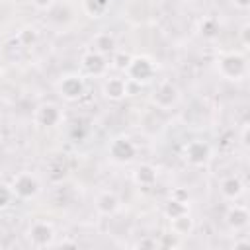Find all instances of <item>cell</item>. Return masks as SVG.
Wrapping results in <instances>:
<instances>
[{
    "label": "cell",
    "mask_w": 250,
    "mask_h": 250,
    "mask_svg": "<svg viewBox=\"0 0 250 250\" xmlns=\"http://www.w3.org/2000/svg\"><path fill=\"white\" fill-rule=\"evenodd\" d=\"M53 227L45 221H35L31 227H29V240L35 244V246H47L53 242Z\"/></svg>",
    "instance_id": "cell-5"
},
{
    "label": "cell",
    "mask_w": 250,
    "mask_h": 250,
    "mask_svg": "<svg viewBox=\"0 0 250 250\" xmlns=\"http://www.w3.org/2000/svg\"><path fill=\"white\" fill-rule=\"evenodd\" d=\"M12 189H8V188H4V186H0V209H4V207H8L10 205V201H12Z\"/></svg>",
    "instance_id": "cell-20"
},
{
    "label": "cell",
    "mask_w": 250,
    "mask_h": 250,
    "mask_svg": "<svg viewBox=\"0 0 250 250\" xmlns=\"http://www.w3.org/2000/svg\"><path fill=\"white\" fill-rule=\"evenodd\" d=\"M37 191H39V184H37V180H35L31 174H27V172L18 174V176L14 178V182H12V193H16V195L21 197V199L33 197Z\"/></svg>",
    "instance_id": "cell-3"
},
{
    "label": "cell",
    "mask_w": 250,
    "mask_h": 250,
    "mask_svg": "<svg viewBox=\"0 0 250 250\" xmlns=\"http://www.w3.org/2000/svg\"><path fill=\"white\" fill-rule=\"evenodd\" d=\"M82 66H84L90 74H100V72H104L105 62H104V57H102L100 53H88V55H84V59H82Z\"/></svg>",
    "instance_id": "cell-14"
},
{
    "label": "cell",
    "mask_w": 250,
    "mask_h": 250,
    "mask_svg": "<svg viewBox=\"0 0 250 250\" xmlns=\"http://www.w3.org/2000/svg\"><path fill=\"white\" fill-rule=\"evenodd\" d=\"M219 68H221V74L223 76H227L230 80H240L246 74V61H244V57L230 53V55H227V57L221 59Z\"/></svg>",
    "instance_id": "cell-2"
},
{
    "label": "cell",
    "mask_w": 250,
    "mask_h": 250,
    "mask_svg": "<svg viewBox=\"0 0 250 250\" xmlns=\"http://www.w3.org/2000/svg\"><path fill=\"white\" fill-rule=\"evenodd\" d=\"M172 227H174V232L176 234H188L191 230V219L186 213H182V215H178V217L172 219Z\"/></svg>",
    "instance_id": "cell-17"
},
{
    "label": "cell",
    "mask_w": 250,
    "mask_h": 250,
    "mask_svg": "<svg viewBox=\"0 0 250 250\" xmlns=\"http://www.w3.org/2000/svg\"><path fill=\"white\" fill-rule=\"evenodd\" d=\"M221 193H223V197H227V199H236V197L242 193V182H240L238 178H234V176L223 180V182H221Z\"/></svg>",
    "instance_id": "cell-13"
},
{
    "label": "cell",
    "mask_w": 250,
    "mask_h": 250,
    "mask_svg": "<svg viewBox=\"0 0 250 250\" xmlns=\"http://www.w3.org/2000/svg\"><path fill=\"white\" fill-rule=\"evenodd\" d=\"M94 49L96 53L104 55V53H109L113 49V37L109 33H100L94 37Z\"/></svg>",
    "instance_id": "cell-16"
},
{
    "label": "cell",
    "mask_w": 250,
    "mask_h": 250,
    "mask_svg": "<svg viewBox=\"0 0 250 250\" xmlns=\"http://www.w3.org/2000/svg\"><path fill=\"white\" fill-rule=\"evenodd\" d=\"M188 209H186V203L184 201H178V199H172L170 203H168V207H166V213L174 219V217H178V215H182V213H186Z\"/></svg>",
    "instance_id": "cell-19"
},
{
    "label": "cell",
    "mask_w": 250,
    "mask_h": 250,
    "mask_svg": "<svg viewBox=\"0 0 250 250\" xmlns=\"http://www.w3.org/2000/svg\"><path fill=\"white\" fill-rule=\"evenodd\" d=\"M104 94L109 100H121L127 94V82L123 78H119V76H113L104 84Z\"/></svg>",
    "instance_id": "cell-10"
},
{
    "label": "cell",
    "mask_w": 250,
    "mask_h": 250,
    "mask_svg": "<svg viewBox=\"0 0 250 250\" xmlns=\"http://www.w3.org/2000/svg\"><path fill=\"white\" fill-rule=\"evenodd\" d=\"M227 223H229L234 230L244 229L246 223H248V211H246V207H240V205L230 207L229 213H227Z\"/></svg>",
    "instance_id": "cell-11"
},
{
    "label": "cell",
    "mask_w": 250,
    "mask_h": 250,
    "mask_svg": "<svg viewBox=\"0 0 250 250\" xmlns=\"http://www.w3.org/2000/svg\"><path fill=\"white\" fill-rule=\"evenodd\" d=\"M109 0H84V6H86V12L92 16V18H98L105 12Z\"/></svg>",
    "instance_id": "cell-18"
},
{
    "label": "cell",
    "mask_w": 250,
    "mask_h": 250,
    "mask_svg": "<svg viewBox=\"0 0 250 250\" xmlns=\"http://www.w3.org/2000/svg\"><path fill=\"white\" fill-rule=\"evenodd\" d=\"M109 154H111V158L117 160V162H129V160L135 156V145H133L129 139H125V137H119V139H115V141L111 143Z\"/></svg>",
    "instance_id": "cell-7"
},
{
    "label": "cell",
    "mask_w": 250,
    "mask_h": 250,
    "mask_svg": "<svg viewBox=\"0 0 250 250\" xmlns=\"http://www.w3.org/2000/svg\"><path fill=\"white\" fill-rule=\"evenodd\" d=\"M35 121H37L39 125H43V127H53V125H57V123L61 121V111H59V107L53 105V104L41 105V107L37 109V113H35Z\"/></svg>",
    "instance_id": "cell-9"
},
{
    "label": "cell",
    "mask_w": 250,
    "mask_h": 250,
    "mask_svg": "<svg viewBox=\"0 0 250 250\" xmlns=\"http://www.w3.org/2000/svg\"><path fill=\"white\" fill-rule=\"evenodd\" d=\"M186 158L195 164V166H201L207 162L209 158V146L203 143V141H191L188 146H186Z\"/></svg>",
    "instance_id": "cell-8"
},
{
    "label": "cell",
    "mask_w": 250,
    "mask_h": 250,
    "mask_svg": "<svg viewBox=\"0 0 250 250\" xmlns=\"http://www.w3.org/2000/svg\"><path fill=\"white\" fill-rule=\"evenodd\" d=\"M127 74L135 82H148L150 76L154 74V64L146 57H135L127 62Z\"/></svg>",
    "instance_id": "cell-1"
},
{
    "label": "cell",
    "mask_w": 250,
    "mask_h": 250,
    "mask_svg": "<svg viewBox=\"0 0 250 250\" xmlns=\"http://www.w3.org/2000/svg\"><path fill=\"white\" fill-rule=\"evenodd\" d=\"M234 4H236L240 10H246V8H248V4H250V0H234Z\"/></svg>",
    "instance_id": "cell-22"
},
{
    "label": "cell",
    "mask_w": 250,
    "mask_h": 250,
    "mask_svg": "<svg viewBox=\"0 0 250 250\" xmlns=\"http://www.w3.org/2000/svg\"><path fill=\"white\" fill-rule=\"evenodd\" d=\"M59 92H61V96L66 98V100H76V98H80L82 92H84V82H82L80 76L68 74V76H64V78L59 82Z\"/></svg>",
    "instance_id": "cell-6"
},
{
    "label": "cell",
    "mask_w": 250,
    "mask_h": 250,
    "mask_svg": "<svg viewBox=\"0 0 250 250\" xmlns=\"http://www.w3.org/2000/svg\"><path fill=\"white\" fill-rule=\"evenodd\" d=\"M117 207H119V199H117L113 193H109V191L102 193V195L96 199V209H98L102 215H113V213L117 211Z\"/></svg>",
    "instance_id": "cell-12"
},
{
    "label": "cell",
    "mask_w": 250,
    "mask_h": 250,
    "mask_svg": "<svg viewBox=\"0 0 250 250\" xmlns=\"http://www.w3.org/2000/svg\"><path fill=\"white\" fill-rule=\"evenodd\" d=\"M31 4H33L35 8H39V10H47V8L53 4V0H31Z\"/></svg>",
    "instance_id": "cell-21"
},
{
    "label": "cell",
    "mask_w": 250,
    "mask_h": 250,
    "mask_svg": "<svg viewBox=\"0 0 250 250\" xmlns=\"http://www.w3.org/2000/svg\"><path fill=\"white\" fill-rule=\"evenodd\" d=\"M152 102H154L158 107H162V109L172 107V105L178 102V90H176V86H174L172 82H162V84L156 88V92H154V96H152Z\"/></svg>",
    "instance_id": "cell-4"
},
{
    "label": "cell",
    "mask_w": 250,
    "mask_h": 250,
    "mask_svg": "<svg viewBox=\"0 0 250 250\" xmlns=\"http://www.w3.org/2000/svg\"><path fill=\"white\" fill-rule=\"evenodd\" d=\"M135 180L141 186H150L156 180V170L152 166H148V164H143V166H139L135 170Z\"/></svg>",
    "instance_id": "cell-15"
}]
</instances>
